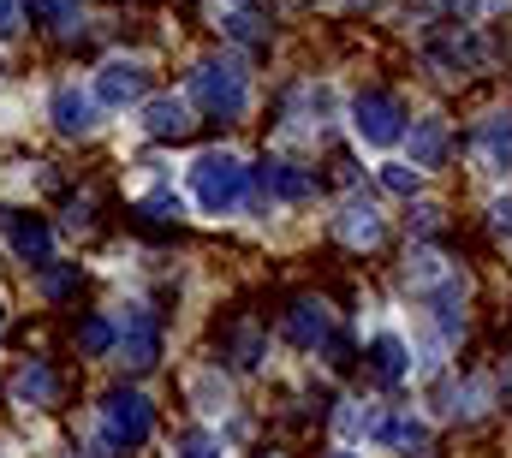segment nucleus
Returning a JSON list of instances; mask_svg holds the SVG:
<instances>
[{"mask_svg":"<svg viewBox=\"0 0 512 458\" xmlns=\"http://www.w3.org/2000/svg\"><path fill=\"white\" fill-rule=\"evenodd\" d=\"M185 179H191V197H197L203 215H233L251 197V167L239 155H227V149H203Z\"/></svg>","mask_w":512,"mask_h":458,"instance_id":"1","label":"nucleus"},{"mask_svg":"<svg viewBox=\"0 0 512 458\" xmlns=\"http://www.w3.org/2000/svg\"><path fill=\"white\" fill-rule=\"evenodd\" d=\"M191 102L215 119H239L251 108V84H245V72L233 60H203L191 72Z\"/></svg>","mask_w":512,"mask_h":458,"instance_id":"2","label":"nucleus"},{"mask_svg":"<svg viewBox=\"0 0 512 458\" xmlns=\"http://www.w3.org/2000/svg\"><path fill=\"white\" fill-rule=\"evenodd\" d=\"M352 131H358L370 149H393V143L405 137V108H399L387 90H364V96L352 102Z\"/></svg>","mask_w":512,"mask_h":458,"instance_id":"3","label":"nucleus"},{"mask_svg":"<svg viewBox=\"0 0 512 458\" xmlns=\"http://www.w3.org/2000/svg\"><path fill=\"white\" fill-rule=\"evenodd\" d=\"M102 423H108V441H120V447H143L149 429H155V411H149L143 393H126V387H120V393H108Z\"/></svg>","mask_w":512,"mask_h":458,"instance_id":"4","label":"nucleus"},{"mask_svg":"<svg viewBox=\"0 0 512 458\" xmlns=\"http://www.w3.org/2000/svg\"><path fill=\"white\" fill-rule=\"evenodd\" d=\"M251 185L274 203H310L316 197V173L310 167H292V161H262V167H251Z\"/></svg>","mask_w":512,"mask_h":458,"instance_id":"5","label":"nucleus"},{"mask_svg":"<svg viewBox=\"0 0 512 458\" xmlns=\"http://www.w3.org/2000/svg\"><path fill=\"white\" fill-rule=\"evenodd\" d=\"M120 357H126V369H155V357H161V322L149 310H131L126 322H120Z\"/></svg>","mask_w":512,"mask_h":458,"instance_id":"6","label":"nucleus"},{"mask_svg":"<svg viewBox=\"0 0 512 458\" xmlns=\"http://www.w3.org/2000/svg\"><path fill=\"white\" fill-rule=\"evenodd\" d=\"M143 66L137 60H108L102 72H96V102L102 108H131V102H143Z\"/></svg>","mask_w":512,"mask_h":458,"instance_id":"7","label":"nucleus"},{"mask_svg":"<svg viewBox=\"0 0 512 458\" xmlns=\"http://www.w3.org/2000/svg\"><path fill=\"white\" fill-rule=\"evenodd\" d=\"M48 108H54V125H60L66 137H84V131L96 125V102H90L78 84H60V90L48 96Z\"/></svg>","mask_w":512,"mask_h":458,"instance_id":"8","label":"nucleus"},{"mask_svg":"<svg viewBox=\"0 0 512 458\" xmlns=\"http://www.w3.org/2000/svg\"><path fill=\"white\" fill-rule=\"evenodd\" d=\"M197 119H191V102H179V96H149L143 102V131L149 137H185Z\"/></svg>","mask_w":512,"mask_h":458,"instance_id":"9","label":"nucleus"},{"mask_svg":"<svg viewBox=\"0 0 512 458\" xmlns=\"http://www.w3.org/2000/svg\"><path fill=\"white\" fill-rule=\"evenodd\" d=\"M453 149L447 119H411V167H441Z\"/></svg>","mask_w":512,"mask_h":458,"instance_id":"10","label":"nucleus"},{"mask_svg":"<svg viewBox=\"0 0 512 458\" xmlns=\"http://www.w3.org/2000/svg\"><path fill=\"white\" fill-rule=\"evenodd\" d=\"M286 340L304 345V351L328 345V310H322V304H310V298H298V304L286 310Z\"/></svg>","mask_w":512,"mask_h":458,"instance_id":"11","label":"nucleus"},{"mask_svg":"<svg viewBox=\"0 0 512 458\" xmlns=\"http://www.w3.org/2000/svg\"><path fill=\"white\" fill-rule=\"evenodd\" d=\"M334 232H340L352 250H370V244H382V215H376L370 203H346L340 221H334Z\"/></svg>","mask_w":512,"mask_h":458,"instance_id":"12","label":"nucleus"},{"mask_svg":"<svg viewBox=\"0 0 512 458\" xmlns=\"http://www.w3.org/2000/svg\"><path fill=\"white\" fill-rule=\"evenodd\" d=\"M6 238H12V256H24V262H48V250H54V232H48V221H36V215H18L6 227Z\"/></svg>","mask_w":512,"mask_h":458,"instance_id":"13","label":"nucleus"},{"mask_svg":"<svg viewBox=\"0 0 512 458\" xmlns=\"http://www.w3.org/2000/svg\"><path fill=\"white\" fill-rule=\"evenodd\" d=\"M54 393H60V381H54L48 363H24V369L12 375V399H18V405H54Z\"/></svg>","mask_w":512,"mask_h":458,"instance_id":"14","label":"nucleus"},{"mask_svg":"<svg viewBox=\"0 0 512 458\" xmlns=\"http://www.w3.org/2000/svg\"><path fill=\"white\" fill-rule=\"evenodd\" d=\"M370 369H376V381H405V369H411V351L399 334H376L370 340Z\"/></svg>","mask_w":512,"mask_h":458,"instance_id":"15","label":"nucleus"},{"mask_svg":"<svg viewBox=\"0 0 512 458\" xmlns=\"http://www.w3.org/2000/svg\"><path fill=\"white\" fill-rule=\"evenodd\" d=\"M185 393H191L197 411H227V405H233V387H227L221 369H197V375L185 381Z\"/></svg>","mask_w":512,"mask_h":458,"instance_id":"16","label":"nucleus"},{"mask_svg":"<svg viewBox=\"0 0 512 458\" xmlns=\"http://www.w3.org/2000/svg\"><path fill=\"white\" fill-rule=\"evenodd\" d=\"M376 441L399 447V453H429V429H423L417 417H382V423H376Z\"/></svg>","mask_w":512,"mask_h":458,"instance_id":"17","label":"nucleus"},{"mask_svg":"<svg viewBox=\"0 0 512 458\" xmlns=\"http://www.w3.org/2000/svg\"><path fill=\"white\" fill-rule=\"evenodd\" d=\"M114 345H120V328H114L108 316H84V322H78V351H84V357H108Z\"/></svg>","mask_w":512,"mask_h":458,"instance_id":"18","label":"nucleus"},{"mask_svg":"<svg viewBox=\"0 0 512 458\" xmlns=\"http://www.w3.org/2000/svg\"><path fill=\"white\" fill-rule=\"evenodd\" d=\"M221 435H209V429H179L173 435V458H221Z\"/></svg>","mask_w":512,"mask_h":458,"instance_id":"19","label":"nucleus"},{"mask_svg":"<svg viewBox=\"0 0 512 458\" xmlns=\"http://www.w3.org/2000/svg\"><path fill=\"white\" fill-rule=\"evenodd\" d=\"M233 351H239V363H245V369H256V363L268 357V340H262V328H256V322H239V328H233Z\"/></svg>","mask_w":512,"mask_h":458,"instance_id":"20","label":"nucleus"},{"mask_svg":"<svg viewBox=\"0 0 512 458\" xmlns=\"http://www.w3.org/2000/svg\"><path fill=\"white\" fill-rule=\"evenodd\" d=\"M483 149H489L495 161H507V167H512V114H495L489 125H483Z\"/></svg>","mask_w":512,"mask_h":458,"instance_id":"21","label":"nucleus"},{"mask_svg":"<svg viewBox=\"0 0 512 458\" xmlns=\"http://www.w3.org/2000/svg\"><path fill=\"white\" fill-rule=\"evenodd\" d=\"M72 286H78V262H60V268L42 274V298H66Z\"/></svg>","mask_w":512,"mask_h":458,"instance_id":"22","label":"nucleus"},{"mask_svg":"<svg viewBox=\"0 0 512 458\" xmlns=\"http://www.w3.org/2000/svg\"><path fill=\"white\" fill-rule=\"evenodd\" d=\"M382 185L393 191V197H411V191H417V167H405V161H387V167H382Z\"/></svg>","mask_w":512,"mask_h":458,"instance_id":"23","label":"nucleus"},{"mask_svg":"<svg viewBox=\"0 0 512 458\" xmlns=\"http://www.w3.org/2000/svg\"><path fill=\"white\" fill-rule=\"evenodd\" d=\"M227 36H233V42H262V24H256L251 12H227Z\"/></svg>","mask_w":512,"mask_h":458,"instance_id":"24","label":"nucleus"},{"mask_svg":"<svg viewBox=\"0 0 512 458\" xmlns=\"http://www.w3.org/2000/svg\"><path fill=\"white\" fill-rule=\"evenodd\" d=\"M143 215H149V221H173V215H179V197H173V191H149V197H143Z\"/></svg>","mask_w":512,"mask_h":458,"instance_id":"25","label":"nucleus"},{"mask_svg":"<svg viewBox=\"0 0 512 458\" xmlns=\"http://www.w3.org/2000/svg\"><path fill=\"white\" fill-rule=\"evenodd\" d=\"M340 435H376L370 405H364V411H358V405H346V411H340Z\"/></svg>","mask_w":512,"mask_h":458,"instance_id":"26","label":"nucleus"},{"mask_svg":"<svg viewBox=\"0 0 512 458\" xmlns=\"http://www.w3.org/2000/svg\"><path fill=\"white\" fill-rule=\"evenodd\" d=\"M489 232H512V197H495L489 203Z\"/></svg>","mask_w":512,"mask_h":458,"instance_id":"27","label":"nucleus"},{"mask_svg":"<svg viewBox=\"0 0 512 458\" xmlns=\"http://www.w3.org/2000/svg\"><path fill=\"white\" fill-rule=\"evenodd\" d=\"M18 30V0H0V36H12Z\"/></svg>","mask_w":512,"mask_h":458,"instance_id":"28","label":"nucleus"},{"mask_svg":"<svg viewBox=\"0 0 512 458\" xmlns=\"http://www.w3.org/2000/svg\"><path fill=\"white\" fill-rule=\"evenodd\" d=\"M441 6H447V12H459V18H471V12H477V0H441Z\"/></svg>","mask_w":512,"mask_h":458,"instance_id":"29","label":"nucleus"},{"mask_svg":"<svg viewBox=\"0 0 512 458\" xmlns=\"http://www.w3.org/2000/svg\"><path fill=\"white\" fill-rule=\"evenodd\" d=\"M30 6H36V12H66L72 0H30Z\"/></svg>","mask_w":512,"mask_h":458,"instance_id":"30","label":"nucleus"},{"mask_svg":"<svg viewBox=\"0 0 512 458\" xmlns=\"http://www.w3.org/2000/svg\"><path fill=\"white\" fill-rule=\"evenodd\" d=\"M328 458H358V453H352V447H334V453H328Z\"/></svg>","mask_w":512,"mask_h":458,"instance_id":"31","label":"nucleus"},{"mask_svg":"<svg viewBox=\"0 0 512 458\" xmlns=\"http://www.w3.org/2000/svg\"><path fill=\"white\" fill-rule=\"evenodd\" d=\"M352 6H376V0H352Z\"/></svg>","mask_w":512,"mask_h":458,"instance_id":"32","label":"nucleus"},{"mask_svg":"<svg viewBox=\"0 0 512 458\" xmlns=\"http://www.w3.org/2000/svg\"><path fill=\"white\" fill-rule=\"evenodd\" d=\"M0 328H6V316H0Z\"/></svg>","mask_w":512,"mask_h":458,"instance_id":"33","label":"nucleus"}]
</instances>
